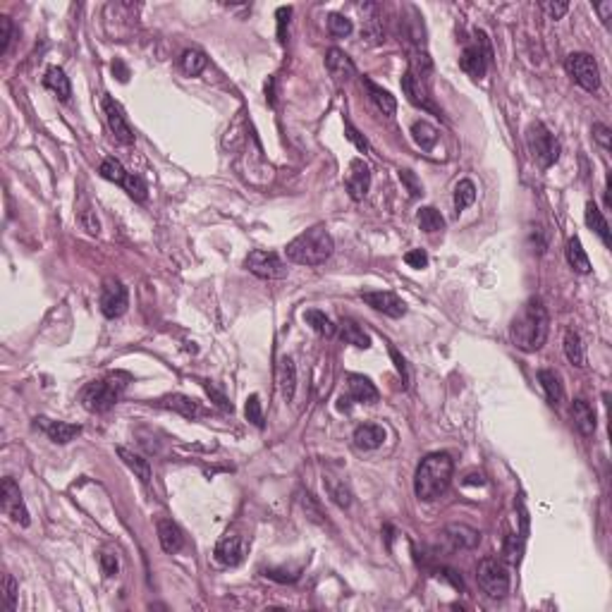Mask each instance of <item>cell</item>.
Listing matches in <instances>:
<instances>
[{"label":"cell","instance_id":"obj_52","mask_svg":"<svg viewBox=\"0 0 612 612\" xmlns=\"http://www.w3.org/2000/svg\"><path fill=\"white\" fill-rule=\"evenodd\" d=\"M594 136H596V141L601 144L605 151H610V127H608V124L596 122L594 124Z\"/></svg>","mask_w":612,"mask_h":612},{"label":"cell","instance_id":"obj_49","mask_svg":"<svg viewBox=\"0 0 612 612\" xmlns=\"http://www.w3.org/2000/svg\"><path fill=\"white\" fill-rule=\"evenodd\" d=\"M399 180H402V184L407 189H409L412 196H419L421 192H424V187H421L419 177L412 173V170H399Z\"/></svg>","mask_w":612,"mask_h":612},{"label":"cell","instance_id":"obj_31","mask_svg":"<svg viewBox=\"0 0 612 612\" xmlns=\"http://www.w3.org/2000/svg\"><path fill=\"white\" fill-rule=\"evenodd\" d=\"M340 338L345 340L347 345L359 347V350H368V347H371V338H368V335L350 318H345L340 323Z\"/></svg>","mask_w":612,"mask_h":612},{"label":"cell","instance_id":"obj_1","mask_svg":"<svg viewBox=\"0 0 612 612\" xmlns=\"http://www.w3.org/2000/svg\"><path fill=\"white\" fill-rule=\"evenodd\" d=\"M550 333V316L541 299H529L510 326V338L522 352H538Z\"/></svg>","mask_w":612,"mask_h":612},{"label":"cell","instance_id":"obj_6","mask_svg":"<svg viewBox=\"0 0 612 612\" xmlns=\"http://www.w3.org/2000/svg\"><path fill=\"white\" fill-rule=\"evenodd\" d=\"M245 268L249 273H254L256 278H263V280H282V278H287V273H289L287 263L282 261L278 254L263 252V249L249 252V256L245 259Z\"/></svg>","mask_w":612,"mask_h":612},{"label":"cell","instance_id":"obj_37","mask_svg":"<svg viewBox=\"0 0 612 612\" xmlns=\"http://www.w3.org/2000/svg\"><path fill=\"white\" fill-rule=\"evenodd\" d=\"M417 220H419V227L424 230V232H429V235L445 230V218L440 215V210H436L433 206L421 208L419 215H417Z\"/></svg>","mask_w":612,"mask_h":612},{"label":"cell","instance_id":"obj_57","mask_svg":"<svg viewBox=\"0 0 612 612\" xmlns=\"http://www.w3.org/2000/svg\"><path fill=\"white\" fill-rule=\"evenodd\" d=\"M390 357H392V361H394V368H397V373H399V376H402V383L407 385V380H409V373H407V364H404V359L399 357V352L394 350V347H390Z\"/></svg>","mask_w":612,"mask_h":612},{"label":"cell","instance_id":"obj_2","mask_svg":"<svg viewBox=\"0 0 612 612\" xmlns=\"http://www.w3.org/2000/svg\"><path fill=\"white\" fill-rule=\"evenodd\" d=\"M452 471H455V462L447 452H433V455L424 457L414 476V493L419 500H438L443 493L450 488Z\"/></svg>","mask_w":612,"mask_h":612},{"label":"cell","instance_id":"obj_40","mask_svg":"<svg viewBox=\"0 0 612 612\" xmlns=\"http://www.w3.org/2000/svg\"><path fill=\"white\" fill-rule=\"evenodd\" d=\"M98 173H101V177H105L108 182H115V184H122L124 177H127V170L122 168V163L117 161V158H105V161H101Z\"/></svg>","mask_w":612,"mask_h":612},{"label":"cell","instance_id":"obj_15","mask_svg":"<svg viewBox=\"0 0 612 612\" xmlns=\"http://www.w3.org/2000/svg\"><path fill=\"white\" fill-rule=\"evenodd\" d=\"M361 299L376 311L390 316V318H402L407 313V304L392 292H383V289L380 292H361Z\"/></svg>","mask_w":612,"mask_h":612},{"label":"cell","instance_id":"obj_55","mask_svg":"<svg viewBox=\"0 0 612 612\" xmlns=\"http://www.w3.org/2000/svg\"><path fill=\"white\" fill-rule=\"evenodd\" d=\"M541 8L548 12L550 19H562L564 15H567L569 5H567V3H543Z\"/></svg>","mask_w":612,"mask_h":612},{"label":"cell","instance_id":"obj_24","mask_svg":"<svg viewBox=\"0 0 612 612\" xmlns=\"http://www.w3.org/2000/svg\"><path fill=\"white\" fill-rule=\"evenodd\" d=\"M538 383H541V387L545 390V397H548V402L552 407L562 404L564 387L560 383V376H557L555 371H550V368H541V371H538Z\"/></svg>","mask_w":612,"mask_h":612},{"label":"cell","instance_id":"obj_9","mask_svg":"<svg viewBox=\"0 0 612 612\" xmlns=\"http://www.w3.org/2000/svg\"><path fill=\"white\" fill-rule=\"evenodd\" d=\"M567 72L581 89L586 91L601 89V70H598L594 55H589V53H571L567 58Z\"/></svg>","mask_w":612,"mask_h":612},{"label":"cell","instance_id":"obj_50","mask_svg":"<svg viewBox=\"0 0 612 612\" xmlns=\"http://www.w3.org/2000/svg\"><path fill=\"white\" fill-rule=\"evenodd\" d=\"M10 36H12V22L10 17H0V53H8L10 48Z\"/></svg>","mask_w":612,"mask_h":612},{"label":"cell","instance_id":"obj_23","mask_svg":"<svg viewBox=\"0 0 612 612\" xmlns=\"http://www.w3.org/2000/svg\"><path fill=\"white\" fill-rule=\"evenodd\" d=\"M278 385L285 402H292L294 390H297V366L289 357H282L278 364Z\"/></svg>","mask_w":612,"mask_h":612},{"label":"cell","instance_id":"obj_34","mask_svg":"<svg viewBox=\"0 0 612 612\" xmlns=\"http://www.w3.org/2000/svg\"><path fill=\"white\" fill-rule=\"evenodd\" d=\"M567 261H569V266L574 268V271H579V273H589L591 271V261H589L586 252H584L579 237H569V242H567Z\"/></svg>","mask_w":612,"mask_h":612},{"label":"cell","instance_id":"obj_44","mask_svg":"<svg viewBox=\"0 0 612 612\" xmlns=\"http://www.w3.org/2000/svg\"><path fill=\"white\" fill-rule=\"evenodd\" d=\"M77 218H79V225L87 230L89 235H98V232H101V222H98V218H96V210L91 208L89 203H87L84 208L77 210Z\"/></svg>","mask_w":612,"mask_h":612},{"label":"cell","instance_id":"obj_60","mask_svg":"<svg viewBox=\"0 0 612 612\" xmlns=\"http://www.w3.org/2000/svg\"><path fill=\"white\" fill-rule=\"evenodd\" d=\"M266 101L268 103H275V79H268V84H266Z\"/></svg>","mask_w":612,"mask_h":612},{"label":"cell","instance_id":"obj_32","mask_svg":"<svg viewBox=\"0 0 612 612\" xmlns=\"http://www.w3.org/2000/svg\"><path fill=\"white\" fill-rule=\"evenodd\" d=\"M564 354H567V359L574 366L579 368L586 366V350H584V342L579 338V333L567 331V335H564Z\"/></svg>","mask_w":612,"mask_h":612},{"label":"cell","instance_id":"obj_16","mask_svg":"<svg viewBox=\"0 0 612 612\" xmlns=\"http://www.w3.org/2000/svg\"><path fill=\"white\" fill-rule=\"evenodd\" d=\"M347 192H350V196L354 201L364 199V196L368 194V187H371V170H368V166L361 158H354V161L350 163V175H347Z\"/></svg>","mask_w":612,"mask_h":612},{"label":"cell","instance_id":"obj_12","mask_svg":"<svg viewBox=\"0 0 612 612\" xmlns=\"http://www.w3.org/2000/svg\"><path fill=\"white\" fill-rule=\"evenodd\" d=\"M0 503H3V512L8 515L12 522L19 526H29V510H26L22 493H19V485L12 481V478H5L3 488H0Z\"/></svg>","mask_w":612,"mask_h":612},{"label":"cell","instance_id":"obj_22","mask_svg":"<svg viewBox=\"0 0 612 612\" xmlns=\"http://www.w3.org/2000/svg\"><path fill=\"white\" fill-rule=\"evenodd\" d=\"M385 440V429L378 424H361L354 431V445L359 450H378Z\"/></svg>","mask_w":612,"mask_h":612},{"label":"cell","instance_id":"obj_5","mask_svg":"<svg viewBox=\"0 0 612 612\" xmlns=\"http://www.w3.org/2000/svg\"><path fill=\"white\" fill-rule=\"evenodd\" d=\"M476 581L478 586L483 589V594L493 598V601H500L510 594V569L500 557H485V560L478 562L476 569Z\"/></svg>","mask_w":612,"mask_h":612},{"label":"cell","instance_id":"obj_20","mask_svg":"<svg viewBox=\"0 0 612 612\" xmlns=\"http://www.w3.org/2000/svg\"><path fill=\"white\" fill-rule=\"evenodd\" d=\"M158 541H161V548L166 552H177L184 545V534L173 519L163 517L158 519Z\"/></svg>","mask_w":612,"mask_h":612},{"label":"cell","instance_id":"obj_7","mask_svg":"<svg viewBox=\"0 0 612 612\" xmlns=\"http://www.w3.org/2000/svg\"><path fill=\"white\" fill-rule=\"evenodd\" d=\"M526 139H529V149H531V154H534L536 161L541 163V168L555 166L557 158H560V144H557L555 136L545 129V124H541V122L531 124Z\"/></svg>","mask_w":612,"mask_h":612},{"label":"cell","instance_id":"obj_59","mask_svg":"<svg viewBox=\"0 0 612 612\" xmlns=\"http://www.w3.org/2000/svg\"><path fill=\"white\" fill-rule=\"evenodd\" d=\"M113 72H117V75H120V82H127L129 72H127V68H124V65H122L120 60H115V63H113Z\"/></svg>","mask_w":612,"mask_h":612},{"label":"cell","instance_id":"obj_21","mask_svg":"<svg viewBox=\"0 0 612 612\" xmlns=\"http://www.w3.org/2000/svg\"><path fill=\"white\" fill-rule=\"evenodd\" d=\"M571 421H574V429L581 436H594L596 433V412L586 399H574L571 404Z\"/></svg>","mask_w":612,"mask_h":612},{"label":"cell","instance_id":"obj_10","mask_svg":"<svg viewBox=\"0 0 612 612\" xmlns=\"http://www.w3.org/2000/svg\"><path fill=\"white\" fill-rule=\"evenodd\" d=\"M378 399V390L376 385L371 383L366 376H357V373H352L350 378H347V392L340 394L338 399V409L340 412H350L352 404H371Z\"/></svg>","mask_w":612,"mask_h":612},{"label":"cell","instance_id":"obj_18","mask_svg":"<svg viewBox=\"0 0 612 612\" xmlns=\"http://www.w3.org/2000/svg\"><path fill=\"white\" fill-rule=\"evenodd\" d=\"M326 68L328 72L335 77V82H350V79L357 75V68H354L352 58L347 55L345 50L340 48H331L326 55Z\"/></svg>","mask_w":612,"mask_h":612},{"label":"cell","instance_id":"obj_45","mask_svg":"<svg viewBox=\"0 0 612 612\" xmlns=\"http://www.w3.org/2000/svg\"><path fill=\"white\" fill-rule=\"evenodd\" d=\"M0 596H3L5 608L15 610V605H17V581L12 579V574L3 576V594H0Z\"/></svg>","mask_w":612,"mask_h":612},{"label":"cell","instance_id":"obj_29","mask_svg":"<svg viewBox=\"0 0 612 612\" xmlns=\"http://www.w3.org/2000/svg\"><path fill=\"white\" fill-rule=\"evenodd\" d=\"M117 455H120L122 462L129 466V471H134V476L139 478L141 483H151V464H149V459H144L141 455H136V452L127 450V447H117Z\"/></svg>","mask_w":612,"mask_h":612},{"label":"cell","instance_id":"obj_54","mask_svg":"<svg viewBox=\"0 0 612 612\" xmlns=\"http://www.w3.org/2000/svg\"><path fill=\"white\" fill-rule=\"evenodd\" d=\"M438 579H443V581H447V584H452V586H455L457 591H462L464 589V581H462V576L457 574L455 569H438Z\"/></svg>","mask_w":612,"mask_h":612},{"label":"cell","instance_id":"obj_53","mask_svg":"<svg viewBox=\"0 0 612 612\" xmlns=\"http://www.w3.org/2000/svg\"><path fill=\"white\" fill-rule=\"evenodd\" d=\"M519 550H522V545H519V541H517V534H510L508 543H505V557H508V562L519 560Z\"/></svg>","mask_w":612,"mask_h":612},{"label":"cell","instance_id":"obj_17","mask_svg":"<svg viewBox=\"0 0 612 612\" xmlns=\"http://www.w3.org/2000/svg\"><path fill=\"white\" fill-rule=\"evenodd\" d=\"M213 555H215V560H218L220 564H225V567H237V564L242 562V555H245V543H242L240 536L225 534L218 543H215Z\"/></svg>","mask_w":612,"mask_h":612},{"label":"cell","instance_id":"obj_26","mask_svg":"<svg viewBox=\"0 0 612 612\" xmlns=\"http://www.w3.org/2000/svg\"><path fill=\"white\" fill-rule=\"evenodd\" d=\"M361 82H364L368 96H371V101L378 105V110H383V115L392 117L394 110H397V101H394V96L390 94V91L383 89V87H378V84H373L368 77H364Z\"/></svg>","mask_w":612,"mask_h":612},{"label":"cell","instance_id":"obj_43","mask_svg":"<svg viewBox=\"0 0 612 612\" xmlns=\"http://www.w3.org/2000/svg\"><path fill=\"white\" fill-rule=\"evenodd\" d=\"M245 417L249 424H254L256 429H263V409H261V399L259 394H249L247 404H245Z\"/></svg>","mask_w":612,"mask_h":612},{"label":"cell","instance_id":"obj_28","mask_svg":"<svg viewBox=\"0 0 612 612\" xmlns=\"http://www.w3.org/2000/svg\"><path fill=\"white\" fill-rule=\"evenodd\" d=\"M43 84H45V87H48L58 98H60V101H70V96H72V84H70V79L65 77V72H63L60 68H55V65H53V68L45 70Z\"/></svg>","mask_w":612,"mask_h":612},{"label":"cell","instance_id":"obj_36","mask_svg":"<svg viewBox=\"0 0 612 612\" xmlns=\"http://www.w3.org/2000/svg\"><path fill=\"white\" fill-rule=\"evenodd\" d=\"M206 65H208V58L203 55L201 50H196V48H187L180 55V68L187 72V75H192V77L206 70Z\"/></svg>","mask_w":612,"mask_h":612},{"label":"cell","instance_id":"obj_42","mask_svg":"<svg viewBox=\"0 0 612 612\" xmlns=\"http://www.w3.org/2000/svg\"><path fill=\"white\" fill-rule=\"evenodd\" d=\"M352 19H347L345 15H338V12H333V15H328V31H331L333 36L338 38H345L352 34Z\"/></svg>","mask_w":612,"mask_h":612},{"label":"cell","instance_id":"obj_3","mask_svg":"<svg viewBox=\"0 0 612 612\" xmlns=\"http://www.w3.org/2000/svg\"><path fill=\"white\" fill-rule=\"evenodd\" d=\"M335 242L331 232L323 225H316L299 237H294L292 242L285 247L287 261L299 263V266H321L333 256Z\"/></svg>","mask_w":612,"mask_h":612},{"label":"cell","instance_id":"obj_4","mask_svg":"<svg viewBox=\"0 0 612 612\" xmlns=\"http://www.w3.org/2000/svg\"><path fill=\"white\" fill-rule=\"evenodd\" d=\"M120 378H122V373H113V376H108L103 380H94V383L84 385L82 394H79L84 409H89L94 414H103V412L113 409L115 402L120 399L122 390L127 387V383H120Z\"/></svg>","mask_w":612,"mask_h":612},{"label":"cell","instance_id":"obj_25","mask_svg":"<svg viewBox=\"0 0 612 612\" xmlns=\"http://www.w3.org/2000/svg\"><path fill=\"white\" fill-rule=\"evenodd\" d=\"M402 91L407 94V98H409V103L419 105V108H424V110H431V113H438V108L429 101V96H426L424 84L417 82V79H414L409 72L402 77Z\"/></svg>","mask_w":612,"mask_h":612},{"label":"cell","instance_id":"obj_39","mask_svg":"<svg viewBox=\"0 0 612 612\" xmlns=\"http://www.w3.org/2000/svg\"><path fill=\"white\" fill-rule=\"evenodd\" d=\"M326 485H328V495L333 498V503L338 508L347 510L352 505V490L347 488L342 481H335V478H326Z\"/></svg>","mask_w":612,"mask_h":612},{"label":"cell","instance_id":"obj_27","mask_svg":"<svg viewBox=\"0 0 612 612\" xmlns=\"http://www.w3.org/2000/svg\"><path fill=\"white\" fill-rule=\"evenodd\" d=\"M161 407L166 409H173L177 414H182L184 419H196L201 417V407L196 404V399L187 397V394H168V397L161 399Z\"/></svg>","mask_w":612,"mask_h":612},{"label":"cell","instance_id":"obj_51","mask_svg":"<svg viewBox=\"0 0 612 612\" xmlns=\"http://www.w3.org/2000/svg\"><path fill=\"white\" fill-rule=\"evenodd\" d=\"M289 15H292V10H289V8H280V10H278V38H280V43L287 41Z\"/></svg>","mask_w":612,"mask_h":612},{"label":"cell","instance_id":"obj_58","mask_svg":"<svg viewBox=\"0 0 612 612\" xmlns=\"http://www.w3.org/2000/svg\"><path fill=\"white\" fill-rule=\"evenodd\" d=\"M596 10H598V15H601V19H603V22L608 24V19H610V12H612V0H605V3L596 5Z\"/></svg>","mask_w":612,"mask_h":612},{"label":"cell","instance_id":"obj_38","mask_svg":"<svg viewBox=\"0 0 612 612\" xmlns=\"http://www.w3.org/2000/svg\"><path fill=\"white\" fill-rule=\"evenodd\" d=\"M473 201H476V184H473L471 180H459L457 187H455V208H457V213L466 210Z\"/></svg>","mask_w":612,"mask_h":612},{"label":"cell","instance_id":"obj_8","mask_svg":"<svg viewBox=\"0 0 612 612\" xmlns=\"http://www.w3.org/2000/svg\"><path fill=\"white\" fill-rule=\"evenodd\" d=\"M476 43L466 45L462 50V58H459V68H462L466 75L471 79H483L485 70H488V63L493 58V50H490V43L485 38L483 31H476Z\"/></svg>","mask_w":612,"mask_h":612},{"label":"cell","instance_id":"obj_13","mask_svg":"<svg viewBox=\"0 0 612 612\" xmlns=\"http://www.w3.org/2000/svg\"><path fill=\"white\" fill-rule=\"evenodd\" d=\"M103 115L108 122V129L120 144H134V131H131L127 115H124L122 105L110 96H103Z\"/></svg>","mask_w":612,"mask_h":612},{"label":"cell","instance_id":"obj_46","mask_svg":"<svg viewBox=\"0 0 612 612\" xmlns=\"http://www.w3.org/2000/svg\"><path fill=\"white\" fill-rule=\"evenodd\" d=\"M98 562H101V569H103V574H105V576H115V574H117V569H120V562H117V555H115V552H110V550L101 552V557H98Z\"/></svg>","mask_w":612,"mask_h":612},{"label":"cell","instance_id":"obj_35","mask_svg":"<svg viewBox=\"0 0 612 612\" xmlns=\"http://www.w3.org/2000/svg\"><path fill=\"white\" fill-rule=\"evenodd\" d=\"M304 321L321 335V338H333L335 331H338V326H335L323 311H318V308H308L304 313Z\"/></svg>","mask_w":612,"mask_h":612},{"label":"cell","instance_id":"obj_48","mask_svg":"<svg viewBox=\"0 0 612 612\" xmlns=\"http://www.w3.org/2000/svg\"><path fill=\"white\" fill-rule=\"evenodd\" d=\"M345 136H347V139H350L359 151H364V154L368 151V141H366V136L361 134V131H359L357 127H354V124H352L350 120L345 122Z\"/></svg>","mask_w":612,"mask_h":612},{"label":"cell","instance_id":"obj_30","mask_svg":"<svg viewBox=\"0 0 612 612\" xmlns=\"http://www.w3.org/2000/svg\"><path fill=\"white\" fill-rule=\"evenodd\" d=\"M586 225L594 230V232L601 237V242L605 247H610L612 245V240H610V227H608V220H605V215H603V210L596 206L594 201H589L586 203Z\"/></svg>","mask_w":612,"mask_h":612},{"label":"cell","instance_id":"obj_56","mask_svg":"<svg viewBox=\"0 0 612 612\" xmlns=\"http://www.w3.org/2000/svg\"><path fill=\"white\" fill-rule=\"evenodd\" d=\"M203 387H206L208 397H210V399H215V404H218L220 409H225V412H232V404L227 402V397H225V394H222V392H218V390H215L213 385H208V383L203 385Z\"/></svg>","mask_w":612,"mask_h":612},{"label":"cell","instance_id":"obj_47","mask_svg":"<svg viewBox=\"0 0 612 612\" xmlns=\"http://www.w3.org/2000/svg\"><path fill=\"white\" fill-rule=\"evenodd\" d=\"M404 263L409 268H417V271H421V268L429 266V254H426L424 249H412V252L404 254Z\"/></svg>","mask_w":612,"mask_h":612},{"label":"cell","instance_id":"obj_33","mask_svg":"<svg viewBox=\"0 0 612 612\" xmlns=\"http://www.w3.org/2000/svg\"><path fill=\"white\" fill-rule=\"evenodd\" d=\"M412 136L424 151H431L433 146H436V141H438V129L433 127V124L426 122V120H417L412 124Z\"/></svg>","mask_w":612,"mask_h":612},{"label":"cell","instance_id":"obj_11","mask_svg":"<svg viewBox=\"0 0 612 612\" xmlns=\"http://www.w3.org/2000/svg\"><path fill=\"white\" fill-rule=\"evenodd\" d=\"M129 306L127 287L117 278H108L101 287V311L105 318H120Z\"/></svg>","mask_w":612,"mask_h":612},{"label":"cell","instance_id":"obj_19","mask_svg":"<svg viewBox=\"0 0 612 612\" xmlns=\"http://www.w3.org/2000/svg\"><path fill=\"white\" fill-rule=\"evenodd\" d=\"M36 426H41L45 436L58 445H68L70 440H75L79 433H82V426L79 424H65V421L36 419Z\"/></svg>","mask_w":612,"mask_h":612},{"label":"cell","instance_id":"obj_14","mask_svg":"<svg viewBox=\"0 0 612 612\" xmlns=\"http://www.w3.org/2000/svg\"><path fill=\"white\" fill-rule=\"evenodd\" d=\"M438 536H440L438 538L440 545H443L445 550H450V552L469 550V548H473V545H478V541H481V534H478L476 529H471V526H466V524H452Z\"/></svg>","mask_w":612,"mask_h":612},{"label":"cell","instance_id":"obj_41","mask_svg":"<svg viewBox=\"0 0 612 612\" xmlns=\"http://www.w3.org/2000/svg\"><path fill=\"white\" fill-rule=\"evenodd\" d=\"M122 189H124V192H127L134 201H146V196H149L146 182H144L141 177L134 175V173H127V177H124V182H122Z\"/></svg>","mask_w":612,"mask_h":612}]
</instances>
